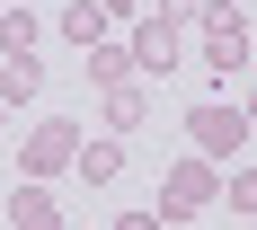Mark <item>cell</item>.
Masks as SVG:
<instances>
[{
  "label": "cell",
  "instance_id": "1",
  "mask_svg": "<svg viewBox=\"0 0 257 230\" xmlns=\"http://www.w3.org/2000/svg\"><path fill=\"white\" fill-rule=\"evenodd\" d=\"M80 115H45V124H27V142H18V177H36V186H62L71 177V159H80Z\"/></svg>",
  "mask_w": 257,
  "mask_h": 230
},
{
  "label": "cell",
  "instance_id": "2",
  "mask_svg": "<svg viewBox=\"0 0 257 230\" xmlns=\"http://www.w3.org/2000/svg\"><path fill=\"white\" fill-rule=\"evenodd\" d=\"M213 204H222V168H213V159L178 151L160 168V221H195V212H213Z\"/></svg>",
  "mask_w": 257,
  "mask_h": 230
},
{
  "label": "cell",
  "instance_id": "3",
  "mask_svg": "<svg viewBox=\"0 0 257 230\" xmlns=\"http://www.w3.org/2000/svg\"><path fill=\"white\" fill-rule=\"evenodd\" d=\"M195 36H204V71H213V80L248 71V53H257V27H248V9H231V0H204Z\"/></svg>",
  "mask_w": 257,
  "mask_h": 230
},
{
  "label": "cell",
  "instance_id": "4",
  "mask_svg": "<svg viewBox=\"0 0 257 230\" xmlns=\"http://www.w3.org/2000/svg\"><path fill=\"white\" fill-rule=\"evenodd\" d=\"M239 142H248V115H239V106H222V98L186 106V151H195V159L231 168V159H239Z\"/></svg>",
  "mask_w": 257,
  "mask_h": 230
},
{
  "label": "cell",
  "instance_id": "5",
  "mask_svg": "<svg viewBox=\"0 0 257 230\" xmlns=\"http://www.w3.org/2000/svg\"><path fill=\"white\" fill-rule=\"evenodd\" d=\"M124 45H133V71H142V80H169V71H178V53H186V27L160 18V9H142Z\"/></svg>",
  "mask_w": 257,
  "mask_h": 230
},
{
  "label": "cell",
  "instance_id": "6",
  "mask_svg": "<svg viewBox=\"0 0 257 230\" xmlns=\"http://www.w3.org/2000/svg\"><path fill=\"white\" fill-rule=\"evenodd\" d=\"M98 124L106 133H115V142H133V133H142V124H151V89H142V80H124V89H98Z\"/></svg>",
  "mask_w": 257,
  "mask_h": 230
},
{
  "label": "cell",
  "instance_id": "7",
  "mask_svg": "<svg viewBox=\"0 0 257 230\" xmlns=\"http://www.w3.org/2000/svg\"><path fill=\"white\" fill-rule=\"evenodd\" d=\"M9 230H62L53 186H36V177H18V186H9Z\"/></svg>",
  "mask_w": 257,
  "mask_h": 230
},
{
  "label": "cell",
  "instance_id": "8",
  "mask_svg": "<svg viewBox=\"0 0 257 230\" xmlns=\"http://www.w3.org/2000/svg\"><path fill=\"white\" fill-rule=\"evenodd\" d=\"M71 177H80V186H115V177H124V142H115V133H98V142H80Z\"/></svg>",
  "mask_w": 257,
  "mask_h": 230
},
{
  "label": "cell",
  "instance_id": "9",
  "mask_svg": "<svg viewBox=\"0 0 257 230\" xmlns=\"http://www.w3.org/2000/svg\"><path fill=\"white\" fill-rule=\"evenodd\" d=\"M36 89H45V62L36 53H0V106H27Z\"/></svg>",
  "mask_w": 257,
  "mask_h": 230
},
{
  "label": "cell",
  "instance_id": "10",
  "mask_svg": "<svg viewBox=\"0 0 257 230\" xmlns=\"http://www.w3.org/2000/svg\"><path fill=\"white\" fill-rule=\"evenodd\" d=\"M53 27H62V45H80V53H89V45H106V27H115V18H106L98 0H71Z\"/></svg>",
  "mask_w": 257,
  "mask_h": 230
},
{
  "label": "cell",
  "instance_id": "11",
  "mask_svg": "<svg viewBox=\"0 0 257 230\" xmlns=\"http://www.w3.org/2000/svg\"><path fill=\"white\" fill-rule=\"evenodd\" d=\"M124 80H142L133 45H89V89H124Z\"/></svg>",
  "mask_w": 257,
  "mask_h": 230
},
{
  "label": "cell",
  "instance_id": "12",
  "mask_svg": "<svg viewBox=\"0 0 257 230\" xmlns=\"http://www.w3.org/2000/svg\"><path fill=\"white\" fill-rule=\"evenodd\" d=\"M36 45H45L36 9H9V18H0V53H36Z\"/></svg>",
  "mask_w": 257,
  "mask_h": 230
},
{
  "label": "cell",
  "instance_id": "13",
  "mask_svg": "<svg viewBox=\"0 0 257 230\" xmlns=\"http://www.w3.org/2000/svg\"><path fill=\"white\" fill-rule=\"evenodd\" d=\"M222 195H231V212H257V168H222Z\"/></svg>",
  "mask_w": 257,
  "mask_h": 230
},
{
  "label": "cell",
  "instance_id": "14",
  "mask_svg": "<svg viewBox=\"0 0 257 230\" xmlns=\"http://www.w3.org/2000/svg\"><path fill=\"white\" fill-rule=\"evenodd\" d=\"M160 18H178V27H195V18H204V0H160Z\"/></svg>",
  "mask_w": 257,
  "mask_h": 230
},
{
  "label": "cell",
  "instance_id": "15",
  "mask_svg": "<svg viewBox=\"0 0 257 230\" xmlns=\"http://www.w3.org/2000/svg\"><path fill=\"white\" fill-rule=\"evenodd\" d=\"M115 230H169V221H160V212H124Z\"/></svg>",
  "mask_w": 257,
  "mask_h": 230
},
{
  "label": "cell",
  "instance_id": "16",
  "mask_svg": "<svg viewBox=\"0 0 257 230\" xmlns=\"http://www.w3.org/2000/svg\"><path fill=\"white\" fill-rule=\"evenodd\" d=\"M98 9H106V18H142V0H98Z\"/></svg>",
  "mask_w": 257,
  "mask_h": 230
},
{
  "label": "cell",
  "instance_id": "17",
  "mask_svg": "<svg viewBox=\"0 0 257 230\" xmlns=\"http://www.w3.org/2000/svg\"><path fill=\"white\" fill-rule=\"evenodd\" d=\"M239 115H248V133H257V89H248V106H239Z\"/></svg>",
  "mask_w": 257,
  "mask_h": 230
},
{
  "label": "cell",
  "instance_id": "18",
  "mask_svg": "<svg viewBox=\"0 0 257 230\" xmlns=\"http://www.w3.org/2000/svg\"><path fill=\"white\" fill-rule=\"evenodd\" d=\"M0 133H9V106H0Z\"/></svg>",
  "mask_w": 257,
  "mask_h": 230
},
{
  "label": "cell",
  "instance_id": "19",
  "mask_svg": "<svg viewBox=\"0 0 257 230\" xmlns=\"http://www.w3.org/2000/svg\"><path fill=\"white\" fill-rule=\"evenodd\" d=\"M0 18H9V0H0Z\"/></svg>",
  "mask_w": 257,
  "mask_h": 230
},
{
  "label": "cell",
  "instance_id": "20",
  "mask_svg": "<svg viewBox=\"0 0 257 230\" xmlns=\"http://www.w3.org/2000/svg\"><path fill=\"white\" fill-rule=\"evenodd\" d=\"M231 9H248V0H231Z\"/></svg>",
  "mask_w": 257,
  "mask_h": 230
},
{
  "label": "cell",
  "instance_id": "21",
  "mask_svg": "<svg viewBox=\"0 0 257 230\" xmlns=\"http://www.w3.org/2000/svg\"><path fill=\"white\" fill-rule=\"evenodd\" d=\"M9 9H27V0H9Z\"/></svg>",
  "mask_w": 257,
  "mask_h": 230
}]
</instances>
